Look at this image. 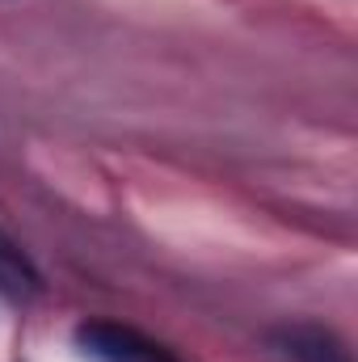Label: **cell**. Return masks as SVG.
Returning <instances> with one entry per match:
<instances>
[{
  "label": "cell",
  "instance_id": "obj_1",
  "mask_svg": "<svg viewBox=\"0 0 358 362\" xmlns=\"http://www.w3.org/2000/svg\"><path fill=\"white\" fill-rule=\"evenodd\" d=\"M76 341L101 362H173V354H169L165 346L148 341V337L135 333V329L105 325V320L81 325V329H76Z\"/></svg>",
  "mask_w": 358,
  "mask_h": 362
},
{
  "label": "cell",
  "instance_id": "obj_2",
  "mask_svg": "<svg viewBox=\"0 0 358 362\" xmlns=\"http://www.w3.org/2000/svg\"><path fill=\"white\" fill-rule=\"evenodd\" d=\"M278 346L291 362H350L346 346L321 329V325H295V329H282L278 333Z\"/></svg>",
  "mask_w": 358,
  "mask_h": 362
},
{
  "label": "cell",
  "instance_id": "obj_3",
  "mask_svg": "<svg viewBox=\"0 0 358 362\" xmlns=\"http://www.w3.org/2000/svg\"><path fill=\"white\" fill-rule=\"evenodd\" d=\"M0 291L13 295V299H25V295L38 291V274H34V266L21 257L17 245L4 240V236H0Z\"/></svg>",
  "mask_w": 358,
  "mask_h": 362
}]
</instances>
